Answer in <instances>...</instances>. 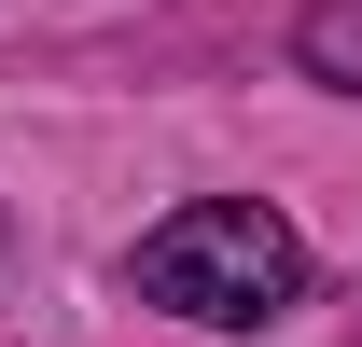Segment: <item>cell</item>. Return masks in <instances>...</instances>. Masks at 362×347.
I'll return each instance as SVG.
<instances>
[{
	"instance_id": "2",
	"label": "cell",
	"mask_w": 362,
	"mask_h": 347,
	"mask_svg": "<svg viewBox=\"0 0 362 347\" xmlns=\"http://www.w3.org/2000/svg\"><path fill=\"white\" fill-rule=\"evenodd\" d=\"M293 70L334 84V97H362V0H307L293 14Z\"/></svg>"
},
{
	"instance_id": "1",
	"label": "cell",
	"mask_w": 362,
	"mask_h": 347,
	"mask_svg": "<svg viewBox=\"0 0 362 347\" xmlns=\"http://www.w3.org/2000/svg\"><path fill=\"white\" fill-rule=\"evenodd\" d=\"M126 278L168 305V319L265 334V319H293V305H307V236H293L265 195H195V209H168V222L126 250Z\"/></svg>"
}]
</instances>
